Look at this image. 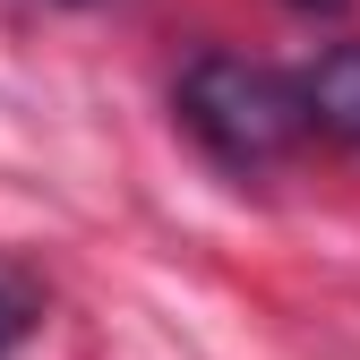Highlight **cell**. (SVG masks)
I'll use <instances>...</instances> for the list:
<instances>
[{
	"instance_id": "4",
	"label": "cell",
	"mask_w": 360,
	"mask_h": 360,
	"mask_svg": "<svg viewBox=\"0 0 360 360\" xmlns=\"http://www.w3.org/2000/svg\"><path fill=\"white\" fill-rule=\"evenodd\" d=\"M283 9H309V18H335V9H352V0H283Z\"/></svg>"
},
{
	"instance_id": "2",
	"label": "cell",
	"mask_w": 360,
	"mask_h": 360,
	"mask_svg": "<svg viewBox=\"0 0 360 360\" xmlns=\"http://www.w3.org/2000/svg\"><path fill=\"white\" fill-rule=\"evenodd\" d=\"M292 86H300V120H309V129L360 146V43H326Z\"/></svg>"
},
{
	"instance_id": "3",
	"label": "cell",
	"mask_w": 360,
	"mask_h": 360,
	"mask_svg": "<svg viewBox=\"0 0 360 360\" xmlns=\"http://www.w3.org/2000/svg\"><path fill=\"white\" fill-rule=\"evenodd\" d=\"M26 326H34V292H18V283H0V360H9V352L26 343Z\"/></svg>"
},
{
	"instance_id": "1",
	"label": "cell",
	"mask_w": 360,
	"mask_h": 360,
	"mask_svg": "<svg viewBox=\"0 0 360 360\" xmlns=\"http://www.w3.org/2000/svg\"><path fill=\"white\" fill-rule=\"evenodd\" d=\"M180 120H189V138L214 155V163H275L292 138H300V86L266 60H232V52H206L189 77H180Z\"/></svg>"
}]
</instances>
